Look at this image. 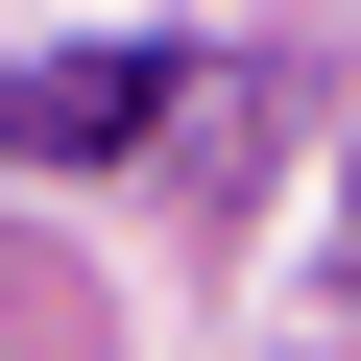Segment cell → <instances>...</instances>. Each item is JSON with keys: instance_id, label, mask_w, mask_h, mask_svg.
<instances>
[{"instance_id": "1", "label": "cell", "mask_w": 361, "mask_h": 361, "mask_svg": "<svg viewBox=\"0 0 361 361\" xmlns=\"http://www.w3.org/2000/svg\"><path fill=\"white\" fill-rule=\"evenodd\" d=\"M0 121L97 169V145H145V121H169V49H73V73H0Z\"/></svg>"}]
</instances>
